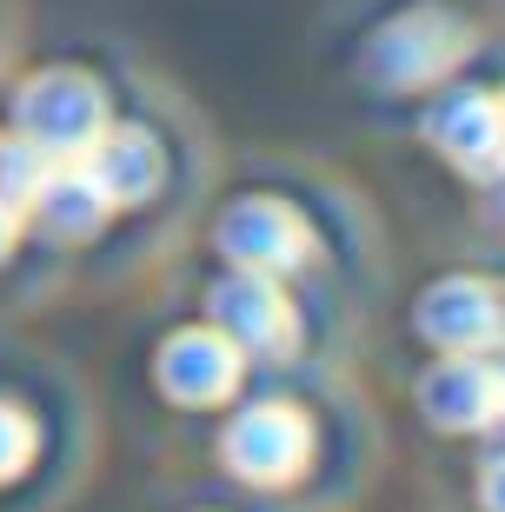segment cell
<instances>
[{"label":"cell","instance_id":"obj_1","mask_svg":"<svg viewBox=\"0 0 505 512\" xmlns=\"http://www.w3.org/2000/svg\"><path fill=\"white\" fill-rule=\"evenodd\" d=\"M14 127L47 160H80L94 147V133L107 127V87L80 67H40L14 94Z\"/></svg>","mask_w":505,"mask_h":512},{"label":"cell","instance_id":"obj_2","mask_svg":"<svg viewBox=\"0 0 505 512\" xmlns=\"http://www.w3.org/2000/svg\"><path fill=\"white\" fill-rule=\"evenodd\" d=\"M466 47H472L466 20H452L446 7H412V14L386 20L366 40V80H379V87H432L466 60Z\"/></svg>","mask_w":505,"mask_h":512},{"label":"cell","instance_id":"obj_3","mask_svg":"<svg viewBox=\"0 0 505 512\" xmlns=\"http://www.w3.org/2000/svg\"><path fill=\"white\" fill-rule=\"evenodd\" d=\"M206 320L220 326L240 353H293L300 346V313L286 300L280 273H253V266H233L226 280H213L206 293Z\"/></svg>","mask_w":505,"mask_h":512},{"label":"cell","instance_id":"obj_4","mask_svg":"<svg viewBox=\"0 0 505 512\" xmlns=\"http://www.w3.org/2000/svg\"><path fill=\"white\" fill-rule=\"evenodd\" d=\"M220 459L233 466L240 479L253 486H286V479L306 473V459H313V426H306L300 406H246L220 439Z\"/></svg>","mask_w":505,"mask_h":512},{"label":"cell","instance_id":"obj_5","mask_svg":"<svg viewBox=\"0 0 505 512\" xmlns=\"http://www.w3.org/2000/svg\"><path fill=\"white\" fill-rule=\"evenodd\" d=\"M213 240H220V253L233 266H253V273H293V266L313 253V227H306L286 200H266V193L233 200V207L220 213Z\"/></svg>","mask_w":505,"mask_h":512},{"label":"cell","instance_id":"obj_6","mask_svg":"<svg viewBox=\"0 0 505 512\" xmlns=\"http://www.w3.org/2000/svg\"><path fill=\"white\" fill-rule=\"evenodd\" d=\"M426 140L466 173H499L505 167V100L479 94V87H452L426 114Z\"/></svg>","mask_w":505,"mask_h":512},{"label":"cell","instance_id":"obj_7","mask_svg":"<svg viewBox=\"0 0 505 512\" xmlns=\"http://www.w3.org/2000/svg\"><path fill=\"white\" fill-rule=\"evenodd\" d=\"M419 333H426L439 353H486V346L505 340V300L486 280H439L426 286L419 300Z\"/></svg>","mask_w":505,"mask_h":512},{"label":"cell","instance_id":"obj_8","mask_svg":"<svg viewBox=\"0 0 505 512\" xmlns=\"http://www.w3.org/2000/svg\"><path fill=\"white\" fill-rule=\"evenodd\" d=\"M160 386L180 406H220L233 386H240V346L226 340L220 326H187L160 346Z\"/></svg>","mask_w":505,"mask_h":512},{"label":"cell","instance_id":"obj_9","mask_svg":"<svg viewBox=\"0 0 505 512\" xmlns=\"http://www.w3.org/2000/svg\"><path fill=\"white\" fill-rule=\"evenodd\" d=\"M80 167L100 180V193H107L113 207H133V200H153V187H160V140H153L147 127H100L94 147L80 153Z\"/></svg>","mask_w":505,"mask_h":512},{"label":"cell","instance_id":"obj_10","mask_svg":"<svg viewBox=\"0 0 505 512\" xmlns=\"http://www.w3.org/2000/svg\"><path fill=\"white\" fill-rule=\"evenodd\" d=\"M492 386H499V366H486V353H452L446 366H432L419 380V406L446 433H479L486 406H492Z\"/></svg>","mask_w":505,"mask_h":512},{"label":"cell","instance_id":"obj_11","mask_svg":"<svg viewBox=\"0 0 505 512\" xmlns=\"http://www.w3.org/2000/svg\"><path fill=\"white\" fill-rule=\"evenodd\" d=\"M34 220L47 240H94L100 227H107L113 200L100 193V180L87 167H47V180L34 187Z\"/></svg>","mask_w":505,"mask_h":512},{"label":"cell","instance_id":"obj_12","mask_svg":"<svg viewBox=\"0 0 505 512\" xmlns=\"http://www.w3.org/2000/svg\"><path fill=\"white\" fill-rule=\"evenodd\" d=\"M47 167H54V160H47L34 140H7V147H0V200L27 207V200H34V187L47 180Z\"/></svg>","mask_w":505,"mask_h":512},{"label":"cell","instance_id":"obj_13","mask_svg":"<svg viewBox=\"0 0 505 512\" xmlns=\"http://www.w3.org/2000/svg\"><path fill=\"white\" fill-rule=\"evenodd\" d=\"M34 446H40L34 419L20 413V406H7V399H0V479H14L20 466L34 459Z\"/></svg>","mask_w":505,"mask_h":512},{"label":"cell","instance_id":"obj_14","mask_svg":"<svg viewBox=\"0 0 505 512\" xmlns=\"http://www.w3.org/2000/svg\"><path fill=\"white\" fill-rule=\"evenodd\" d=\"M479 499H486V512H505V453L486 466V479H479Z\"/></svg>","mask_w":505,"mask_h":512},{"label":"cell","instance_id":"obj_15","mask_svg":"<svg viewBox=\"0 0 505 512\" xmlns=\"http://www.w3.org/2000/svg\"><path fill=\"white\" fill-rule=\"evenodd\" d=\"M479 433H492L499 453H505V373H499V386H492V406H486V426H479Z\"/></svg>","mask_w":505,"mask_h":512},{"label":"cell","instance_id":"obj_16","mask_svg":"<svg viewBox=\"0 0 505 512\" xmlns=\"http://www.w3.org/2000/svg\"><path fill=\"white\" fill-rule=\"evenodd\" d=\"M14 233H20V207H14V200H0V260L14 253Z\"/></svg>","mask_w":505,"mask_h":512},{"label":"cell","instance_id":"obj_17","mask_svg":"<svg viewBox=\"0 0 505 512\" xmlns=\"http://www.w3.org/2000/svg\"><path fill=\"white\" fill-rule=\"evenodd\" d=\"M492 193H499V207H505V167H499V173H492Z\"/></svg>","mask_w":505,"mask_h":512}]
</instances>
